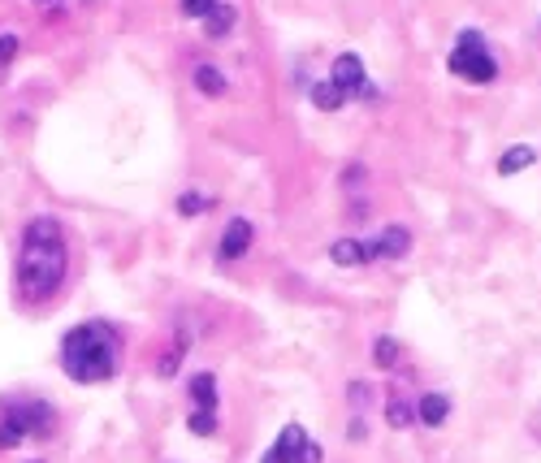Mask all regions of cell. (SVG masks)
<instances>
[{
  "mask_svg": "<svg viewBox=\"0 0 541 463\" xmlns=\"http://www.w3.org/2000/svg\"><path fill=\"white\" fill-rule=\"evenodd\" d=\"M65 230L57 217H31L22 230V251H18V290L22 299H52L65 282Z\"/></svg>",
  "mask_w": 541,
  "mask_h": 463,
  "instance_id": "1",
  "label": "cell"
},
{
  "mask_svg": "<svg viewBox=\"0 0 541 463\" xmlns=\"http://www.w3.org/2000/svg\"><path fill=\"white\" fill-rule=\"evenodd\" d=\"M61 368L78 386H100L113 381L122 368V338L104 321H83L61 338Z\"/></svg>",
  "mask_w": 541,
  "mask_h": 463,
  "instance_id": "2",
  "label": "cell"
},
{
  "mask_svg": "<svg viewBox=\"0 0 541 463\" xmlns=\"http://www.w3.org/2000/svg\"><path fill=\"white\" fill-rule=\"evenodd\" d=\"M57 433V412L44 399H9L0 407V451H13L26 438H52Z\"/></svg>",
  "mask_w": 541,
  "mask_h": 463,
  "instance_id": "3",
  "label": "cell"
},
{
  "mask_svg": "<svg viewBox=\"0 0 541 463\" xmlns=\"http://www.w3.org/2000/svg\"><path fill=\"white\" fill-rule=\"evenodd\" d=\"M446 65H451V74H459L464 83H494L498 78V61H494V52L490 44H485V35L481 31H464L455 39V48H451V57H446Z\"/></svg>",
  "mask_w": 541,
  "mask_h": 463,
  "instance_id": "4",
  "label": "cell"
},
{
  "mask_svg": "<svg viewBox=\"0 0 541 463\" xmlns=\"http://www.w3.org/2000/svg\"><path fill=\"white\" fill-rule=\"evenodd\" d=\"M260 463H321V446L303 433V425H286Z\"/></svg>",
  "mask_w": 541,
  "mask_h": 463,
  "instance_id": "5",
  "label": "cell"
},
{
  "mask_svg": "<svg viewBox=\"0 0 541 463\" xmlns=\"http://www.w3.org/2000/svg\"><path fill=\"white\" fill-rule=\"evenodd\" d=\"M329 83L342 91V100H347V96L373 100V96H377V87L368 83V74H364V61L355 57V52H342V57L334 61V74H329Z\"/></svg>",
  "mask_w": 541,
  "mask_h": 463,
  "instance_id": "6",
  "label": "cell"
},
{
  "mask_svg": "<svg viewBox=\"0 0 541 463\" xmlns=\"http://www.w3.org/2000/svg\"><path fill=\"white\" fill-rule=\"evenodd\" d=\"M360 243H364V264H377V260H399V256H407L412 234H407V226H386V230L373 234V238H360Z\"/></svg>",
  "mask_w": 541,
  "mask_h": 463,
  "instance_id": "7",
  "label": "cell"
},
{
  "mask_svg": "<svg viewBox=\"0 0 541 463\" xmlns=\"http://www.w3.org/2000/svg\"><path fill=\"white\" fill-rule=\"evenodd\" d=\"M247 247H252V221H230L226 234H221V247H217V256L221 264H234L239 256H247Z\"/></svg>",
  "mask_w": 541,
  "mask_h": 463,
  "instance_id": "8",
  "label": "cell"
},
{
  "mask_svg": "<svg viewBox=\"0 0 541 463\" xmlns=\"http://www.w3.org/2000/svg\"><path fill=\"white\" fill-rule=\"evenodd\" d=\"M191 403H195V412H217V377L213 373L191 377Z\"/></svg>",
  "mask_w": 541,
  "mask_h": 463,
  "instance_id": "9",
  "label": "cell"
},
{
  "mask_svg": "<svg viewBox=\"0 0 541 463\" xmlns=\"http://www.w3.org/2000/svg\"><path fill=\"white\" fill-rule=\"evenodd\" d=\"M416 416L425 420L429 429H438V425H446V416H451V399H446V394H425V399L416 403Z\"/></svg>",
  "mask_w": 541,
  "mask_h": 463,
  "instance_id": "10",
  "label": "cell"
},
{
  "mask_svg": "<svg viewBox=\"0 0 541 463\" xmlns=\"http://www.w3.org/2000/svg\"><path fill=\"white\" fill-rule=\"evenodd\" d=\"M329 260L342 264V269H355V264H364V243L360 238H338V243L329 247Z\"/></svg>",
  "mask_w": 541,
  "mask_h": 463,
  "instance_id": "11",
  "label": "cell"
},
{
  "mask_svg": "<svg viewBox=\"0 0 541 463\" xmlns=\"http://www.w3.org/2000/svg\"><path fill=\"white\" fill-rule=\"evenodd\" d=\"M191 78H195V87H200L204 96H226V74H221L217 65H208V61H204V65H195V74H191Z\"/></svg>",
  "mask_w": 541,
  "mask_h": 463,
  "instance_id": "12",
  "label": "cell"
},
{
  "mask_svg": "<svg viewBox=\"0 0 541 463\" xmlns=\"http://www.w3.org/2000/svg\"><path fill=\"white\" fill-rule=\"evenodd\" d=\"M234 22H239V9H234V5H217V9L204 18V31L213 35V39H221V35L234 31Z\"/></svg>",
  "mask_w": 541,
  "mask_h": 463,
  "instance_id": "13",
  "label": "cell"
},
{
  "mask_svg": "<svg viewBox=\"0 0 541 463\" xmlns=\"http://www.w3.org/2000/svg\"><path fill=\"white\" fill-rule=\"evenodd\" d=\"M537 161V152L533 148H507L503 152V161H498V174L511 178V174H520V169H529Z\"/></svg>",
  "mask_w": 541,
  "mask_h": 463,
  "instance_id": "14",
  "label": "cell"
},
{
  "mask_svg": "<svg viewBox=\"0 0 541 463\" xmlns=\"http://www.w3.org/2000/svg\"><path fill=\"white\" fill-rule=\"evenodd\" d=\"M312 104L316 109H325V113H334V109H342V91L334 83H316L312 87Z\"/></svg>",
  "mask_w": 541,
  "mask_h": 463,
  "instance_id": "15",
  "label": "cell"
},
{
  "mask_svg": "<svg viewBox=\"0 0 541 463\" xmlns=\"http://www.w3.org/2000/svg\"><path fill=\"white\" fill-rule=\"evenodd\" d=\"M386 420L394 429H403V425H412L416 420V403H403V399H390L386 403Z\"/></svg>",
  "mask_w": 541,
  "mask_h": 463,
  "instance_id": "16",
  "label": "cell"
},
{
  "mask_svg": "<svg viewBox=\"0 0 541 463\" xmlns=\"http://www.w3.org/2000/svg\"><path fill=\"white\" fill-rule=\"evenodd\" d=\"M373 360L381 368H394V364H399V342H394V338H377L373 342Z\"/></svg>",
  "mask_w": 541,
  "mask_h": 463,
  "instance_id": "17",
  "label": "cell"
},
{
  "mask_svg": "<svg viewBox=\"0 0 541 463\" xmlns=\"http://www.w3.org/2000/svg\"><path fill=\"white\" fill-rule=\"evenodd\" d=\"M178 208H182V213H187V217H195V213H208V208H213V195H204V191H187V195H182V200H178Z\"/></svg>",
  "mask_w": 541,
  "mask_h": 463,
  "instance_id": "18",
  "label": "cell"
},
{
  "mask_svg": "<svg viewBox=\"0 0 541 463\" xmlns=\"http://www.w3.org/2000/svg\"><path fill=\"white\" fill-rule=\"evenodd\" d=\"M187 429L195 438H208V433H217V412H191L187 416Z\"/></svg>",
  "mask_w": 541,
  "mask_h": 463,
  "instance_id": "19",
  "label": "cell"
},
{
  "mask_svg": "<svg viewBox=\"0 0 541 463\" xmlns=\"http://www.w3.org/2000/svg\"><path fill=\"white\" fill-rule=\"evenodd\" d=\"M221 5V0H182V13H191V18H208V13H213Z\"/></svg>",
  "mask_w": 541,
  "mask_h": 463,
  "instance_id": "20",
  "label": "cell"
},
{
  "mask_svg": "<svg viewBox=\"0 0 541 463\" xmlns=\"http://www.w3.org/2000/svg\"><path fill=\"white\" fill-rule=\"evenodd\" d=\"M18 57V35H0V65H9Z\"/></svg>",
  "mask_w": 541,
  "mask_h": 463,
  "instance_id": "21",
  "label": "cell"
},
{
  "mask_svg": "<svg viewBox=\"0 0 541 463\" xmlns=\"http://www.w3.org/2000/svg\"><path fill=\"white\" fill-rule=\"evenodd\" d=\"M31 5H57V0H31Z\"/></svg>",
  "mask_w": 541,
  "mask_h": 463,
  "instance_id": "22",
  "label": "cell"
}]
</instances>
